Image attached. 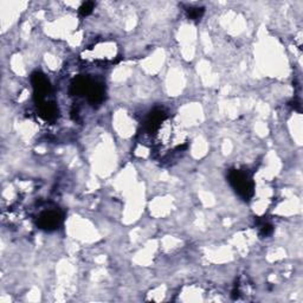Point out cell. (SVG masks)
Listing matches in <instances>:
<instances>
[{
	"label": "cell",
	"mask_w": 303,
	"mask_h": 303,
	"mask_svg": "<svg viewBox=\"0 0 303 303\" xmlns=\"http://www.w3.org/2000/svg\"><path fill=\"white\" fill-rule=\"evenodd\" d=\"M205 10L203 8H190L187 9V17L192 20H199L202 18Z\"/></svg>",
	"instance_id": "52a82bcc"
},
{
	"label": "cell",
	"mask_w": 303,
	"mask_h": 303,
	"mask_svg": "<svg viewBox=\"0 0 303 303\" xmlns=\"http://www.w3.org/2000/svg\"><path fill=\"white\" fill-rule=\"evenodd\" d=\"M63 214L57 210L44 211L37 218V225L44 231H54L62 225Z\"/></svg>",
	"instance_id": "7a4b0ae2"
},
{
	"label": "cell",
	"mask_w": 303,
	"mask_h": 303,
	"mask_svg": "<svg viewBox=\"0 0 303 303\" xmlns=\"http://www.w3.org/2000/svg\"><path fill=\"white\" fill-rule=\"evenodd\" d=\"M230 185L243 200H250L255 192L253 175L247 169H231L227 174Z\"/></svg>",
	"instance_id": "6da1fadb"
},
{
	"label": "cell",
	"mask_w": 303,
	"mask_h": 303,
	"mask_svg": "<svg viewBox=\"0 0 303 303\" xmlns=\"http://www.w3.org/2000/svg\"><path fill=\"white\" fill-rule=\"evenodd\" d=\"M37 107L39 109V115L44 120H54L57 117V115H58V108H57L54 102L45 100L37 104Z\"/></svg>",
	"instance_id": "5b68a950"
},
{
	"label": "cell",
	"mask_w": 303,
	"mask_h": 303,
	"mask_svg": "<svg viewBox=\"0 0 303 303\" xmlns=\"http://www.w3.org/2000/svg\"><path fill=\"white\" fill-rule=\"evenodd\" d=\"M91 82L93 81H91L89 77H77L76 80L71 83V93L74 95H78V96H81V95H87L88 90H89L91 86Z\"/></svg>",
	"instance_id": "8992f818"
},
{
	"label": "cell",
	"mask_w": 303,
	"mask_h": 303,
	"mask_svg": "<svg viewBox=\"0 0 303 303\" xmlns=\"http://www.w3.org/2000/svg\"><path fill=\"white\" fill-rule=\"evenodd\" d=\"M94 8H95V4L93 2L83 3V4H82V6L80 8V15L82 17H88L91 12H93Z\"/></svg>",
	"instance_id": "ba28073f"
},
{
	"label": "cell",
	"mask_w": 303,
	"mask_h": 303,
	"mask_svg": "<svg viewBox=\"0 0 303 303\" xmlns=\"http://www.w3.org/2000/svg\"><path fill=\"white\" fill-rule=\"evenodd\" d=\"M88 101L91 104H100L104 100V87L100 82H91V86L87 93Z\"/></svg>",
	"instance_id": "277c9868"
},
{
	"label": "cell",
	"mask_w": 303,
	"mask_h": 303,
	"mask_svg": "<svg viewBox=\"0 0 303 303\" xmlns=\"http://www.w3.org/2000/svg\"><path fill=\"white\" fill-rule=\"evenodd\" d=\"M272 231H274V229H272V225L271 224L269 223H265L263 222L260 225V233L262 237H268L270 236V234L272 233Z\"/></svg>",
	"instance_id": "9c48e42d"
},
{
	"label": "cell",
	"mask_w": 303,
	"mask_h": 303,
	"mask_svg": "<svg viewBox=\"0 0 303 303\" xmlns=\"http://www.w3.org/2000/svg\"><path fill=\"white\" fill-rule=\"evenodd\" d=\"M31 82L33 90H35V100L38 104L40 102L45 101L46 96L51 93V84L46 76L42 73H33L31 76Z\"/></svg>",
	"instance_id": "3957f363"
}]
</instances>
